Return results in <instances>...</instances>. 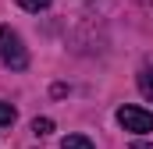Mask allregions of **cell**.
Returning <instances> with one entry per match:
<instances>
[{"instance_id":"cell-5","label":"cell","mask_w":153,"mask_h":149,"mask_svg":"<svg viewBox=\"0 0 153 149\" xmlns=\"http://www.w3.org/2000/svg\"><path fill=\"white\" fill-rule=\"evenodd\" d=\"M32 131H36L39 139L50 135V131H53V121H50V117H36V121H32Z\"/></svg>"},{"instance_id":"cell-8","label":"cell","mask_w":153,"mask_h":149,"mask_svg":"<svg viewBox=\"0 0 153 149\" xmlns=\"http://www.w3.org/2000/svg\"><path fill=\"white\" fill-rule=\"evenodd\" d=\"M132 149H153L150 142H132Z\"/></svg>"},{"instance_id":"cell-6","label":"cell","mask_w":153,"mask_h":149,"mask_svg":"<svg viewBox=\"0 0 153 149\" xmlns=\"http://www.w3.org/2000/svg\"><path fill=\"white\" fill-rule=\"evenodd\" d=\"M50 4H53V0H18V7H22V11H46Z\"/></svg>"},{"instance_id":"cell-4","label":"cell","mask_w":153,"mask_h":149,"mask_svg":"<svg viewBox=\"0 0 153 149\" xmlns=\"http://www.w3.org/2000/svg\"><path fill=\"white\" fill-rule=\"evenodd\" d=\"M61 149H96V146H93L85 135H68V139L61 142Z\"/></svg>"},{"instance_id":"cell-2","label":"cell","mask_w":153,"mask_h":149,"mask_svg":"<svg viewBox=\"0 0 153 149\" xmlns=\"http://www.w3.org/2000/svg\"><path fill=\"white\" fill-rule=\"evenodd\" d=\"M117 124L125 131H135V135H150L153 131V114L143 107H121L117 110Z\"/></svg>"},{"instance_id":"cell-1","label":"cell","mask_w":153,"mask_h":149,"mask_svg":"<svg viewBox=\"0 0 153 149\" xmlns=\"http://www.w3.org/2000/svg\"><path fill=\"white\" fill-rule=\"evenodd\" d=\"M0 60L7 68H14V71H25L29 68V53H25L22 39H18V32H11L7 25L0 29Z\"/></svg>"},{"instance_id":"cell-3","label":"cell","mask_w":153,"mask_h":149,"mask_svg":"<svg viewBox=\"0 0 153 149\" xmlns=\"http://www.w3.org/2000/svg\"><path fill=\"white\" fill-rule=\"evenodd\" d=\"M139 92H143L146 100H153V64H146L143 74H139Z\"/></svg>"},{"instance_id":"cell-7","label":"cell","mask_w":153,"mask_h":149,"mask_svg":"<svg viewBox=\"0 0 153 149\" xmlns=\"http://www.w3.org/2000/svg\"><path fill=\"white\" fill-rule=\"evenodd\" d=\"M0 124H14V107L11 103H0Z\"/></svg>"}]
</instances>
